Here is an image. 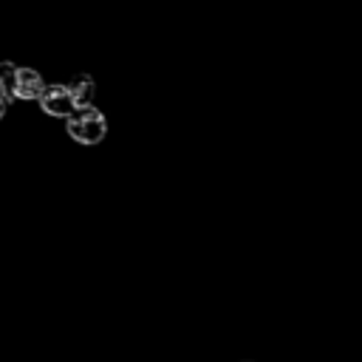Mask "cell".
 Listing matches in <instances>:
<instances>
[{"label": "cell", "mask_w": 362, "mask_h": 362, "mask_svg": "<svg viewBox=\"0 0 362 362\" xmlns=\"http://www.w3.org/2000/svg\"><path fill=\"white\" fill-rule=\"evenodd\" d=\"M40 107H42V113H48V116H57V119H65V122H68V119L76 113V102H74L71 85H59V82L45 85V90H42V96H40Z\"/></svg>", "instance_id": "2"}, {"label": "cell", "mask_w": 362, "mask_h": 362, "mask_svg": "<svg viewBox=\"0 0 362 362\" xmlns=\"http://www.w3.org/2000/svg\"><path fill=\"white\" fill-rule=\"evenodd\" d=\"M65 130L74 141L79 144H99L105 136H107V119L99 107H79L68 122H65Z\"/></svg>", "instance_id": "1"}, {"label": "cell", "mask_w": 362, "mask_h": 362, "mask_svg": "<svg viewBox=\"0 0 362 362\" xmlns=\"http://www.w3.org/2000/svg\"><path fill=\"white\" fill-rule=\"evenodd\" d=\"M71 93H74V102H76V110L79 107H90V99L96 93V82L90 76H76L71 82Z\"/></svg>", "instance_id": "4"}, {"label": "cell", "mask_w": 362, "mask_h": 362, "mask_svg": "<svg viewBox=\"0 0 362 362\" xmlns=\"http://www.w3.org/2000/svg\"><path fill=\"white\" fill-rule=\"evenodd\" d=\"M42 90H45L42 76L34 68H20V74H17V96L20 99H37L40 102Z\"/></svg>", "instance_id": "3"}, {"label": "cell", "mask_w": 362, "mask_h": 362, "mask_svg": "<svg viewBox=\"0 0 362 362\" xmlns=\"http://www.w3.org/2000/svg\"><path fill=\"white\" fill-rule=\"evenodd\" d=\"M17 74H20V68L14 62H3L0 65V90H3V102L6 105L17 96Z\"/></svg>", "instance_id": "5"}]
</instances>
